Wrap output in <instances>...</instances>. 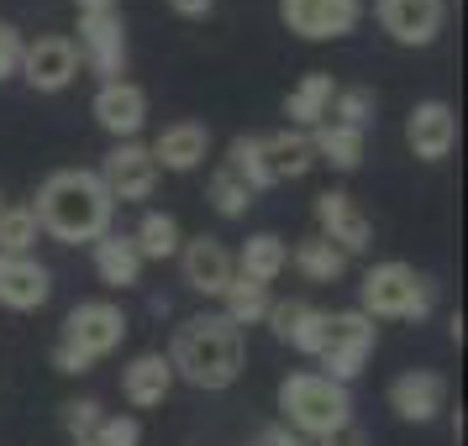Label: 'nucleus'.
I'll use <instances>...</instances> for the list:
<instances>
[{
	"label": "nucleus",
	"instance_id": "obj_31",
	"mask_svg": "<svg viewBox=\"0 0 468 446\" xmlns=\"http://www.w3.org/2000/svg\"><path fill=\"white\" fill-rule=\"evenodd\" d=\"M206 200H211V211L216 215H227V221H237V215H248V205H253V190L237 179L227 163L211 173V184H206Z\"/></svg>",
	"mask_w": 468,
	"mask_h": 446
},
{
	"label": "nucleus",
	"instance_id": "obj_17",
	"mask_svg": "<svg viewBox=\"0 0 468 446\" xmlns=\"http://www.w3.org/2000/svg\"><path fill=\"white\" fill-rule=\"evenodd\" d=\"M179 274H185V284H190L195 295L221 299L227 284L237 278V268H232V253H227L216 236H190V242L179 247Z\"/></svg>",
	"mask_w": 468,
	"mask_h": 446
},
{
	"label": "nucleus",
	"instance_id": "obj_27",
	"mask_svg": "<svg viewBox=\"0 0 468 446\" xmlns=\"http://www.w3.org/2000/svg\"><path fill=\"white\" fill-rule=\"evenodd\" d=\"M290 263H295L311 284H337V278L347 274V263H353V257H342L326 236H300L295 247H290Z\"/></svg>",
	"mask_w": 468,
	"mask_h": 446
},
{
	"label": "nucleus",
	"instance_id": "obj_32",
	"mask_svg": "<svg viewBox=\"0 0 468 446\" xmlns=\"http://www.w3.org/2000/svg\"><path fill=\"white\" fill-rule=\"evenodd\" d=\"M374 110H379L374 89L347 85V89H337V95H332V116H326V121H337V127H353V131H368V127H374Z\"/></svg>",
	"mask_w": 468,
	"mask_h": 446
},
{
	"label": "nucleus",
	"instance_id": "obj_39",
	"mask_svg": "<svg viewBox=\"0 0 468 446\" xmlns=\"http://www.w3.org/2000/svg\"><path fill=\"white\" fill-rule=\"evenodd\" d=\"M74 11L90 16V11H116V0H74Z\"/></svg>",
	"mask_w": 468,
	"mask_h": 446
},
{
	"label": "nucleus",
	"instance_id": "obj_26",
	"mask_svg": "<svg viewBox=\"0 0 468 446\" xmlns=\"http://www.w3.org/2000/svg\"><path fill=\"white\" fill-rule=\"evenodd\" d=\"M132 242H137L143 263H169V257H179V247H185V232H179V221H174L169 211H143Z\"/></svg>",
	"mask_w": 468,
	"mask_h": 446
},
{
	"label": "nucleus",
	"instance_id": "obj_4",
	"mask_svg": "<svg viewBox=\"0 0 468 446\" xmlns=\"http://www.w3.org/2000/svg\"><path fill=\"white\" fill-rule=\"evenodd\" d=\"M279 410H284V425L305 436V441H321L342 425H353V389L326 373H290L279 383Z\"/></svg>",
	"mask_w": 468,
	"mask_h": 446
},
{
	"label": "nucleus",
	"instance_id": "obj_6",
	"mask_svg": "<svg viewBox=\"0 0 468 446\" xmlns=\"http://www.w3.org/2000/svg\"><path fill=\"white\" fill-rule=\"evenodd\" d=\"M379 347V326L363 316V310H337L326 320V347H321V373L337 383H353L363 373V362L374 358Z\"/></svg>",
	"mask_w": 468,
	"mask_h": 446
},
{
	"label": "nucleus",
	"instance_id": "obj_16",
	"mask_svg": "<svg viewBox=\"0 0 468 446\" xmlns=\"http://www.w3.org/2000/svg\"><path fill=\"white\" fill-rule=\"evenodd\" d=\"M389 410L405 425H431L447 410V379L431 373V368H410V373L389 383Z\"/></svg>",
	"mask_w": 468,
	"mask_h": 446
},
{
	"label": "nucleus",
	"instance_id": "obj_25",
	"mask_svg": "<svg viewBox=\"0 0 468 446\" xmlns=\"http://www.w3.org/2000/svg\"><path fill=\"white\" fill-rule=\"evenodd\" d=\"M363 142L368 131H353V127H337V121H321L311 131V148H316V163H332L337 173H353L363 163Z\"/></svg>",
	"mask_w": 468,
	"mask_h": 446
},
{
	"label": "nucleus",
	"instance_id": "obj_21",
	"mask_svg": "<svg viewBox=\"0 0 468 446\" xmlns=\"http://www.w3.org/2000/svg\"><path fill=\"white\" fill-rule=\"evenodd\" d=\"M169 389H174V368L164 352H143V358H132L122 368V399L132 410H158L169 399Z\"/></svg>",
	"mask_w": 468,
	"mask_h": 446
},
{
	"label": "nucleus",
	"instance_id": "obj_15",
	"mask_svg": "<svg viewBox=\"0 0 468 446\" xmlns=\"http://www.w3.org/2000/svg\"><path fill=\"white\" fill-rule=\"evenodd\" d=\"M326 320H332V310H316V305H305V299H274L263 326L274 331V341L295 347L300 358H321V347H326Z\"/></svg>",
	"mask_w": 468,
	"mask_h": 446
},
{
	"label": "nucleus",
	"instance_id": "obj_3",
	"mask_svg": "<svg viewBox=\"0 0 468 446\" xmlns=\"http://www.w3.org/2000/svg\"><path fill=\"white\" fill-rule=\"evenodd\" d=\"M132 320L116 299H80L74 310L64 316V331L53 341V368L58 373H90L101 358H111L122 341H127Z\"/></svg>",
	"mask_w": 468,
	"mask_h": 446
},
{
	"label": "nucleus",
	"instance_id": "obj_40",
	"mask_svg": "<svg viewBox=\"0 0 468 446\" xmlns=\"http://www.w3.org/2000/svg\"><path fill=\"white\" fill-rule=\"evenodd\" d=\"M69 446H95V441H90V436H85V441H69Z\"/></svg>",
	"mask_w": 468,
	"mask_h": 446
},
{
	"label": "nucleus",
	"instance_id": "obj_9",
	"mask_svg": "<svg viewBox=\"0 0 468 446\" xmlns=\"http://www.w3.org/2000/svg\"><path fill=\"white\" fill-rule=\"evenodd\" d=\"M101 184L116 205H137V200H153L158 190V163H153L148 142H116V148L101 158Z\"/></svg>",
	"mask_w": 468,
	"mask_h": 446
},
{
	"label": "nucleus",
	"instance_id": "obj_33",
	"mask_svg": "<svg viewBox=\"0 0 468 446\" xmlns=\"http://www.w3.org/2000/svg\"><path fill=\"white\" fill-rule=\"evenodd\" d=\"M101 420H106V410H101V399H69L64 404V430H69V441H85V436H95L101 430Z\"/></svg>",
	"mask_w": 468,
	"mask_h": 446
},
{
	"label": "nucleus",
	"instance_id": "obj_14",
	"mask_svg": "<svg viewBox=\"0 0 468 446\" xmlns=\"http://www.w3.org/2000/svg\"><path fill=\"white\" fill-rule=\"evenodd\" d=\"M405 148L421 163H442L447 152L458 148V110L447 100H421L405 116Z\"/></svg>",
	"mask_w": 468,
	"mask_h": 446
},
{
	"label": "nucleus",
	"instance_id": "obj_30",
	"mask_svg": "<svg viewBox=\"0 0 468 446\" xmlns=\"http://www.w3.org/2000/svg\"><path fill=\"white\" fill-rule=\"evenodd\" d=\"M37 236H43V226H37L32 205H0V253L5 257H32Z\"/></svg>",
	"mask_w": 468,
	"mask_h": 446
},
{
	"label": "nucleus",
	"instance_id": "obj_12",
	"mask_svg": "<svg viewBox=\"0 0 468 446\" xmlns=\"http://www.w3.org/2000/svg\"><path fill=\"white\" fill-rule=\"evenodd\" d=\"M22 74L37 95H58L80 79V47L74 37H37V43H22Z\"/></svg>",
	"mask_w": 468,
	"mask_h": 446
},
{
	"label": "nucleus",
	"instance_id": "obj_29",
	"mask_svg": "<svg viewBox=\"0 0 468 446\" xmlns=\"http://www.w3.org/2000/svg\"><path fill=\"white\" fill-rule=\"evenodd\" d=\"M227 169L248 184V190H274V173H269V152H263V137H253V131H242V137H232V148H227Z\"/></svg>",
	"mask_w": 468,
	"mask_h": 446
},
{
	"label": "nucleus",
	"instance_id": "obj_13",
	"mask_svg": "<svg viewBox=\"0 0 468 446\" xmlns=\"http://www.w3.org/2000/svg\"><path fill=\"white\" fill-rule=\"evenodd\" d=\"M90 116H95V127L111 131L116 142H137V131L148 127V89L132 85V79H111V85L95 89Z\"/></svg>",
	"mask_w": 468,
	"mask_h": 446
},
{
	"label": "nucleus",
	"instance_id": "obj_11",
	"mask_svg": "<svg viewBox=\"0 0 468 446\" xmlns=\"http://www.w3.org/2000/svg\"><path fill=\"white\" fill-rule=\"evenodd\" d=\"M374 16L400 47H431L447 26V0H374Z\"/></svg>",
	"mask_w": 468,
	"mask_h": 446
},
{
	"label": "nucleus",
	"instance_id": "obj_1",
	"mask_svg": "<svg viewBox=\"0 0 468 446\" xmlns=\"http://www.w3.org/2000/svg\"><path fill=\"white\" fill-rule=\"evenodd\" d=\"M32 215H37L43 236L64 242V247H90L111 232L116 200L106 194L95 169H58L43 179V190L32 200Z\"/></svg>",
	"mask_w": 468,
	"mask_h": 446
},
{
	"label": "nucleus",
	"instance_id": "obj_18",
	"mask_svg": "<svg viewBox=\"0 0 468 446\" xmlns=\"http://www.w3.org/2000/svg\"><path fill=\"white\" fill-rule=\"evenodd\" d=\"M48 299H53V274H48V263L0 253V305H5V310L27 316V310H43Z\"/></svg>",
	"mask_w": 468,
	"mask_h": 446
},
{
	"label": "nucleus",
	"instance_id": "obj_34",
	"mask_svg": "<svg viewBox=\"0 0 468 446\" xmlns=\"http://www.w3.org/2000/svg\"><path fill=\"white\" fill-rule=\"evenodd\" d=\"M90 441L95 446H143V425H137V415H106Z\"/></svg>",
	"mask_w": 468,
	"mask_h": 446
},
{
	"label": "nucleus",
	"instance_id": "obj_23",
	"mask_svg": "<svg viewBox=\"0 0 468 446\" xmlns=\"http://www.w3.org/2000/svg\"><path fill=\"white\" fill-rule=\"evenodd\" d=\"M232 268L242 278L263 284V289H274L279 274L290 268V247H284V236H274V232H253L248 242H242V253L232 257Z\"/></svg>",
	"mask_w": 468,
	"mask_h": 446
},
{
	"label": "nucleus",
	"instance_id": "obj_37",
	"mask_svg": "<svg viewBox=\"0 0 468 446\" xmlns=\"http://www.w3.org/2000/svg\"><path fill=\"white\" fill-rule=\"evenodd\" d=\"M169 11L185 16V22H206V16L216 11V0H169Z\"/></svg>",
	"mask_w": 468,
	"mask_h": 446
},
{
	"label": "nucleus",
	"instance_id": "obj_22",
	"mask_svg": "<svg viewBox=\"0 0 468 446\" xmlns=\"http://www.w3.org/2000/svg\"><path fill=\"white\" fill-rule=\"evenodd\" d=\"M337 79H332V74H305V79H300L295 89H290V95H284V116H290V127L295 131H316L321 121H326V116H332V95H337Z\"/></svg>",
	"mask_w": 468,
	"mask_h": 446
},
{
	"label": "nucleus",
	"instance_id": "obj_20",
	"mask_svg": "<svg viewBox=\"0 0 468 446\" xmlns=\"http://www.w3.org/2000/svg\"><path fill=\"white\" fill-rule=\"evenodd\" d=\"M90 263H95V278L106 289H137L143 284V253H137L132 232H116L111 226L101 242H90Z\"/></svg>",
	"mask_w": 468,
	"mask_h": 446
},
{
	"label": "nucleus",
	"instance_id": "obj_7",
	"mask_svg": "<svg viewBox=\"0 0 468 446\" xmlns=\"http://www.w3.org/2000/svg\"><path fill=\"white\" fill-rule=\"evenodd\" d=\"M279 16L305 43H337L347 32H358L363 0H279Z\"/></svg>",
	"mask_w": 468,
	"mask_h": 446
},
{
	"label": "nucleus",
	"instance_id": "obj_19",
	"mask_svg": "<svg viewBox=\"0 0 468 446\" xmlns=\"http://www.w3.org/2000/svg\"><path fill=\"white\" fill-rule=\"evenodd\" d=\"M153 163H158V173H195L200 163H206V152H211V127L206 121H174V127H164L158 137L148 142Z\"/></svg>",
	"mask_w": 468,
	"mask_h": 446
},
{
	"label": "nucleus",
	"instance_id": "obj_5",
	"mask_svg": "<svg viewBox=\"0 0 468 446\" xmlns=\"http://www.w3.org/2000/svg\"><path fill=\"white\" fill-rule=\"evenodd\" d=\"M431 305H437V284L400 257L374 263L358 284V310L368 320H426Z\"/></svg>",
	"mask_w": 468,
	"mask_h": 446
},
{
	"label": "nucleus",
	"instance_id": "obj_8",
	"mask_svg": "<svg viewBox=\"0 0 468 446\" xmlns=\"http://www.w3.org/2000/svg\"><path fill=\"white\" fill-rule=\"evenodd\" d=\"M80 64L90 74H101V85L122 79L127 74V26H122V11H90L80 16Z\"/></svg>",
	"mask_w": 468,
	"mask_h": 446
},
{
	"label": "nucleus",
	"instance_id": "obj_2",
	"mask_svg": "<svg viewBox=\"0 0 468 446\" xmlns=\"http://www.w3.org/2000/svg\"><path fill=\"white\" fill-rule=\"evenodd\" d=\"M164 358H169L174 379H185L190 389H232L248 362V337L221 310H200L174 326Z\"/></svg>",
	"mask_w": 468,
	"mask_h": 446
},
{
	"label": "nucleus",
	"instance_id": "obj_38",
	"mask_svg": "<svg viewBox=\"0 0 468 446\" xmlns=\"http://www.w3.org/2000/svg\"><path fill=\"white\" fill-rule=\"evenodd\" d=\"M311 446H368V436H363L358 425H342V430H332V436H321Z\"/></svg>",
	"mask_w": 468,
	"mask_h": 446
},
{
	"label": "nucleus",
	"instance_id": "obj_24",
	"mask_svg": "<svg viewBox=\"0 0 468 446\" xmlns=\"http://www.w3.org/2000/svg\"><path fill=\"white\" fill-rule=\"evenodd\" d=\"M263 152H269V173H274V184H290V179H305V173L316 169V148H311V131H269L263 137Z\"/></svg>",
	"mask_w": 468,
	"mask_h": 446
},
{
	"label": "nucleus",
	"instance_id": "obj_28",
	"mask_svg": "<svg viewBox=\"0 0 468 446\" xmlns=\"http://www.w3.org/2000/svg\"><path fill=\"white\" fill-rule=\"evenodd\" d=\"M269 305H274V289H263V284L237 274L232 284H227V295H221V316L242 331V326H263V320H269Z\"/></svg>",
	"mask_w": 468,
	"mask_h": 446
},
{
	"label": "nucleus",
	"instance_id": "obj_10",
	"mask_svg": "<svg viewBox=\"0 0 468 446\" xmlns=\"http://www.w3.org/2000/svg\"><path fill=\"white\" fill-rule=\"evenodd\" d=\"M316 236H326L342 257H358L374 247V221L358 211V200L347 190H321L316 194Z\"/></svg>",
	"mask_w": 468,
	"mask_h": 446
},
{
	"label": "nucleus",
	"instance_id": "obj_36",
	"mask_svg": "<svg viewBox=\"0 0 468 446\" xmlns=\"http://www.w3.org/2000/svg\"><path fill=\"white\" fill-rule=\"evenodd\" d=\"M253 446H311V441H305V436H295L290 425L279 420V425H263V430H258V441H253Z\"/></svg>",
	"mask_w": 468,
	"mask_h": 446
},
{
	"label": "nucleus",
	"instance_id": "obj_35",
	"mask_svg": "<svg viewBox=\"0 0 468 446\" xmlns=\"http://www.w3.org/2000/svg\"><path fill=\"white\" fill-rule=\"evenodd\" d=\"M22 32H16V26L11 22H0V85H5V79H16V68H22Z\"/></svg>",
	"mask_w": 468,
	"mask_h": 446
}]
</instances>
